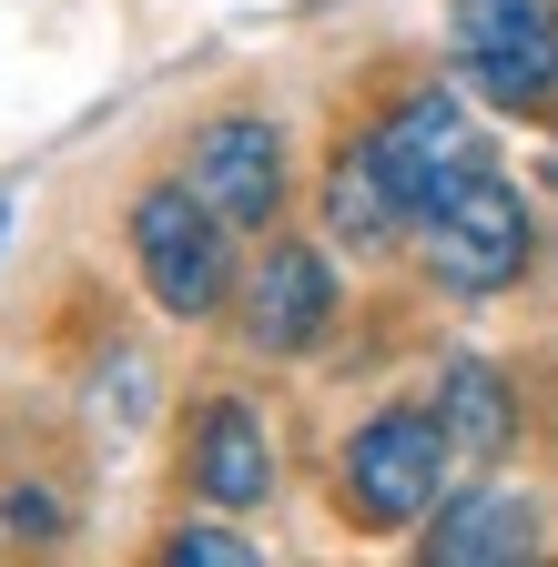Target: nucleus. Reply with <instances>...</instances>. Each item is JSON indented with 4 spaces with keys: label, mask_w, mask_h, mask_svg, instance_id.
Instances as JSON below:
<instances>
[{
    "label": "nucleus",
    "mask_w": 558,
    "mask_h": 567,
    "mask_svg": "<svg viewBox=\"0 0 558 567\" xmlns=\"http://www.w3.org/2000/svg\"><path fill=\"white\" fill-rule=\"evenodd\" d=\"M447 425L437 415H376V425H356V446H345V486H356V507L376 517V527H416L437 507V476H447Z\"/></svg>",
    "instance_id": "obj_4"
},
{
    "label": "nucleus",
    "mask_w": 558,
    "mask_h": 567,
    "mask_svg": "<svg viewBox=\"0 0 558 567\" xmlns=\"http://www.w3.org/2000/svg\"><path fill=\"white\" fill-rule=\"evenodd\" d=\"M193 193L214 203L224 224H274V213H285V142H274V122L224 112L193 142Z\"/></svg>",
    "instance_id": "obj_6"
},
{
    "label": "nucleus",
    "mask_w": 558,
    "mask_h": 567,
    "mask_svg": "<svg viewBox=\"0 0 558 567\" xmlns=\"http://www.w3.org/2000/svg\"><path fill=\"white\" fill-rule=\"evenodd\" d=\"M406 213H416V203L396 193V173H386V153H376V132L345 142L335 173H325V234L356 244V254H386V244L406 234Z\"/></svg>",
    "instance_id": "obj_8"
},
{
    "label": "nucleus",
    "mask_w": 558,
    "mask_h": 567,
    "mask_svg": "<svg viewBox=\"0 0 558 567\" xmlns=\"http://www.w3.org/2000/svg\"><path fill=\"white\" fill-rule=\"evenodd\" d=\"M193 486L214 496V507H254V496L274 486V446H264V415L214 395L193 415Z\"/></svg>",
    "instance_id": "obj_9"
},
{
    "label": "nucleus",
    "mask_w": 558,
    "mask_h": 567,
    "mask_svg": "<svg viewBox=\"0 0 558 567\" xmlns=\"http://www.w3.org/2000/svg\"><path fill=\"white\" fill-rule=\"evenodd\" d=\"M416 224H427V264H437L447 295H498V284H518V264H528V213H518V193L498 173L447 183Z\"/></svg>",
    "instance_id": "obj_2"
},
{
    "label": "nucleus",
    "mask_w": 558,
    "mask_h": 567,
    "mask_svg": "<svg viewBox=\"0 0 558 567\" xmlns=\"http://www.w3.org/2000/svg\"><path fill=\"white\" fill-rule=\"evenodd\" d=\"M11 527L21 537H61V507H51V496H11Z\"/></svg>",
    "instance_id": "obj_13"
},
{
    "label": "nucleus",
    "mask_w": 558,
    "mask_h": 567,
    "mask_svg": "<svg viewBox=\"0 0 558 567\" xmlns=\"http://www.w3.org/2000/svg\"><path fill=\"white\" fill-rule=\"evenodd\" d=\"M224 213L203 203L193 183H153L132 203V254H143V284L163 315H214L234 295V254H224Z\"/></svg>",
    "instance_id": "obj_1"
},
{
    "label": "nucleus",
    "mask_w": 558,
    "mask_h": 567,
    "mask_svg": "<svg viewBox=\"0 0 558 567\" xmlns=\"http://www.w3.org/2000/svg\"><path fill=\"white\" fill-rule=\"evenodd\" d=\"M457 61L498 112H538L558 92V0H457Z\"/></svg>",
    "instance_id": "obj_3"
},
{
    "label": "nucleus",
    "mask_w": 558,
    "mask_h": 567,
    "mask_svg": "<svg viewBox=\"0 0 558 567\" xmlns=\"http://www.w3.org/2000/svg\"><path fill=\"white\" fill-rule=\"evenodd\" d=\"M437 425H447V446H457V456H508V436H518V395L498 385V365L457 354L447 385H437Z\"/></svg>",
    "instance_id": "obj_11"
},
{
    "label": "nucleus",
    "mask_w": 558,
    "mask_h": 567,
    "mask_svg": "<svg viewBox=\"0 0 558 567\" xmlns=\"http://www.w3.org/2000/svg\"><path fill=\"white\" fill-rule=\"evenodd\" d=\"M528 547H538V507L528 496H457V507H437V527H427L437 567H498V557H528Z\"/></svg>",
    "instance_id": "obj_10"
},
{
    "label": "nucleus",
    "mask_w": 558,
    "mask_h": 567,
    "mask_svg": "<svg viewBox=\"0 0 558 567\" xmlns=\"http://www.w3.org/2000/svg\"><path fill=\"white\" fill-rule=\"evenodd\" d=\"M0 234H11V203H0Z\"/></svg>",
    "instance_id": "obj_14"
},
{
    "label": "nucleus",
    "mask_w": 558,
    "mask_h": 567,
    "mask_svg": "<svg viewBox=\"0 0 558 567\" xmlns=\"http://www.w3.org/2000/svg\"><path fill=\"white\" fill-rule=\"evenodd\" d=\"M376 153H386V173H396V193H406L416 213H427L447 183L487 173V142H477V122H467L457 92H406V102L376 122Z\"/></svg>",
    "instance_id": "obj_5"
},
{
    "label": "nucleus",
    "mask_w": 558,
    "mask_h": 567,
    "mask_svg": "<svg viewBox=\"0 0 558 567\" xmlns=\"http://www.w3.org/2000/svg\"><path fill=\"white\" fill-rule=\"evenodd\" d=\"M163 557H173V567H244L254 547H244V537H224V527H183Z\"/></svg>",
    "instance_id": "obj_12"
},
{
    "label": "nucleus",
    "mask_w": 558,
    "mask_h": 567,
    "mask_svg": "<svg viewBox=\"0 0 558 567\" xmlns=\"http://www.w3.org/2000/svg\"><path fill=\"white\" fill-rule=\"evenodd\" d=\"M325 315H335V274H325V254L274 244V254L254 264V284H244V334H254L264 354H295V344L325 334Z\"/></svg>",
    "instance_id": "obj_7"
}]
</instances>
